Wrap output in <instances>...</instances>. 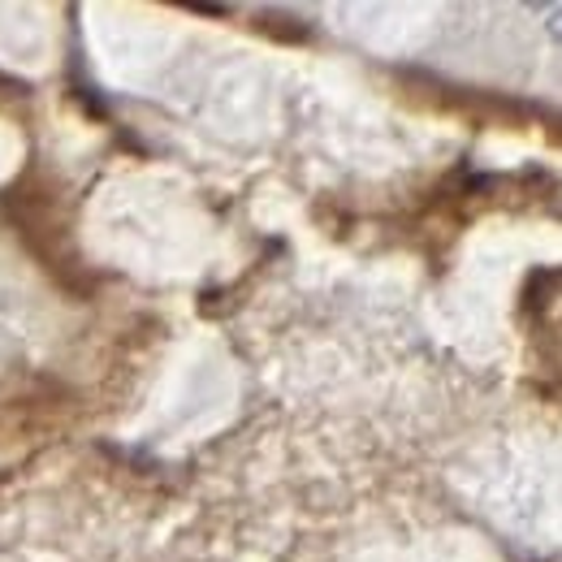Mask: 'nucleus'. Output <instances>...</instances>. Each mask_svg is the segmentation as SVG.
<instances>
[{
	"mask_svg": "<svg viewBox=\"0 0 562 562\" xmlns=\"http://www.w3.org/2000/svg\"><path fill=\"white\" fill-rule=\"evenodd\" d=\"M546 31L554 35L562 44V4H554V9H546Z\"/></svg>",
	"mask_w": 562,
	"mask_h": 562,
	"instance_id": "obj_1",
	"label": "nucleus"
}]
</instances>
